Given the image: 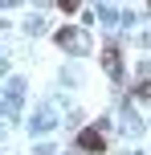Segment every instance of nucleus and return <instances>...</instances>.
I'll use <instances>...</instances> for the list:
<instances>
[{
	"instance_id": "obj_1",
	"label": "nucleus",
	"mask_w": 151,
	"mask_h": 155,
	"mask_svg": "<svg viewBox=\"0 0 151 155\" xmlns=\"http://www.w3.org/2000/svg\"><path fill=\"white\" fill-rule=\"evenodd\" d=\"M78 147H86V151H102L106 139H102L98 131H82V135H78Z\"/></svg>"
},
{
	"instance_id": "obj_2",
	"label": "nucleus",
	"mask_w": 151,
	"mask_h": 155,
	"mask_svg": "<svg viewBox=\"0 0 151 155\" xmlns=\"http://www.w3.org/2000/svg\"><path fill=\"white\" fill-rule=\"evenodd\" d=\"M102 65H106V74H110V78H119V74H123V65H119V49H114V45H106Z\"/></svg>"
},
{
	"instance_id": "obj_3",
	"label": "nucleus",
	"mask_w": 151,
	"mask_h": 155,
	"mask_svg": "<svg viewBox=\"0 0 151 155\" xmlns=\"http://www.w3.org/2000/svg\"><path fill=\"white\" fill-rule=\"evenodd\" d=\"M135 94H139V98H151V78H143V82H139V90H135Z\"/></svg>"
},
{
	"instance_id": "obj_4",
	"label": "nucleus",
	"mask_w": 151,
	"mask_h": 155,
	"mask_svg": "<svg viewBox=\"0 0 151 155\" xmlns=\"http://www.w3.org/2000/svg\"><path fill=\"white\" fill-rule=\"evenodd\" d=\"M57 4H61L65 12H74V8H78V0H57Z\"/></svg>"
}]
</instances>
